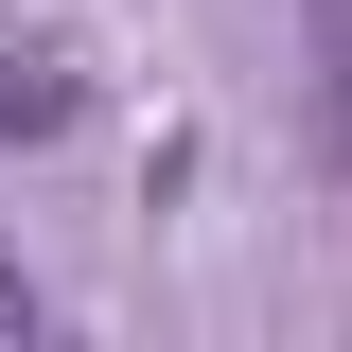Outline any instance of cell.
I'll list each match as a JSON object with an SVG mask.
<instances>
[{"mask_svg":"<svg viewBox=\"0 0 352 352\" xmlns=\"http://www.w3.org/2000/svg\"><path fill=\"white\" fill-rule=\"evenodd\" d=\"M71 106H88V53H71V36H36V53H0V124H18V141H53Z\"/></svg>","mask_w":352,"mask_h":352,"instance_id":"1","label":"cell"},{"mask_svg":"<svg viewBox=\"0 0 352 352\" xmlns=\"http://www.w3.org/2000/svg\"><path fill=\"white\" fill-rule=\"evenodd\" d=\"M0 335H36V282H18V264H0Z\"/></svg>","mask_w":352,"mask_h":352,"instance_id":"2","label":"cell"}]
</instances>
